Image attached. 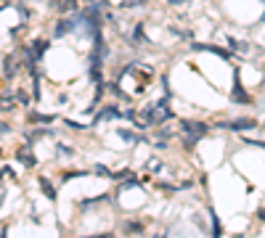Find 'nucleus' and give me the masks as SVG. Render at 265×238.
<instances>
[{"mask_svg": "<svg viewBox=\"0 0 265 238\" xmlns=\"http://www.w3.org/2000/svg\"><path fill=\"white\" fill-rule=\"evenodd\" d=\"M263 21H265V16H263Z\"/></svg>", "mask_w": 265, "mask_h": 238, "instance_id": "nucleus-3", "label": "nucleus"}, {"mask_svg": "<svg viewBox=\"0 0 265 238\" xmlns=\"http://www.w3.org/2000/svg\"><path fill=\"white\" fill-rule=\"evenodd\" d=\"M231 127H233V130H249V127H255V122H252V119H236Z\"/></svg>", "mask_w": 265, "mask_h": 238, "instance_id": "nucleus-1", "label": "nucleus"}, {"mask_svg": "<svg viewBox=\"0 0 265 238\" xmlns=\"http://www.w3.org/2000/svg\"><path fill=\"white\" fill-rule=\"evenodd\" d=\"M260 220H265V209H260Z\"/></svg>", "mask_w": 265, "mask_h": 238, "instance_id": "nucleus-2", "label": "nucleus"}]
</instances>
